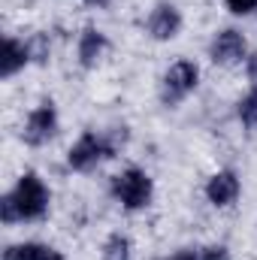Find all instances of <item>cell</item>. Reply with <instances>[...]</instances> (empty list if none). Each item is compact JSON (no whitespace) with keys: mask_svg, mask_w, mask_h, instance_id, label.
Segmentation results:
<instances>
[{"mask_svg":"<svg viewBox=\"0 0 257 260\" xmlns=\"http://www.w3.org/2000/svg\"><path fill=\"white\" fill-rule=\"evenodd\" d=\"M52 209V191L43 182L40 173L27 170L15 179V185L0 197V224L15 227V224H37L49 215Z\"/></svg>","mask_w":257,"mask_h":260,"instance_id":"6da1fadb","label":"cell"},{"mask_svg":"<svg viewBox=\"0 0 257 260\" xmlns=\"http://www.w3.org/2000/svg\"><path fill=\"white\" fill-rule=\"evenodd\" d=\"M130 139V130L109 127V130H82L76 136V142L67 148V167L73 173H94L97 167H103L106 160H112Z\"/></svg>","mask_w":257,"mask_h":260,"instance_id":"7a4b0ae2","label":"cell"},{"mask_svg":"<svg viewBox=\"0 0 257 260\" xmlns=\"http://www.w3.org/2000/svg\"><path fill=\"white\" fill-rule=\"evenodd\" d=\"M109 194L124 212H145L154 203V179L142 167H124L109 179Z\"/></svg>","mask_w":257,"mask_h":260,"instance_id":"3957f363","label":"cell"},{"mask_svg":"<svg viewBox=\"0 0 257 260\" xmlns=\"http://www.w3.org/2000/svg\"><path fill=\"white\" fill-rule=\"evenodd\" d=\"M197 85H200V64L191 61V58H176L173 64L164 70V76H160V91H157L160 103L167 109L182 106L197 91Z\"/></svg>","mask_w":257,"mask_h":260,"instance_id":"277c9868","label":"cell"},{"mask_svg":"<svg viewBox=\"0 0 257 260\" xmlns=\"http://www.w3.org/2000/svg\"><path fill=\"white\" fill-rule=\"evenodd\" d=\"M61 130V115H58V106L55 100H40L27 115H24V124H21V142L30 145V148H43L49 145Z\"/></svg>","mask_w":257,"mask_h":260,"instance_id":"5b68a950","label":"cell"},{"mask_svg":"<svg viewBox=\"0 0 257 260\" xmlns=\"http://www.w3.org/2000/svg\"><path fill=\"white\" fill-rule=\"evenodd\" d=\"M248 40L239 27H221L209 40V61L215 67H236L248 58Z\"/></svg>","mask_w":257,"mask_h":260,"instance_id":"8992f818","label":"cell"},{"mask_svg":"<svg viewBox=\"0 0 257 260\" xmlns=\"http://www.w3.org/2000/svg\"><path fill=\"white\" fill-rule=\"evenodd\" d=\"M182 27H185V15H182V9H179L176 3H170V0L154 3V6L148 9V15H145V34H148V40H154V43H173V40H179Z\"/></svg>","mask_w":257,"mask_h":260,"instance_id":"52a82bcc","label":"cell"},{"mask_svg":"<svg viewBox=\"0 0 257 260\" xmlns=\"http://www.w3.org/2000/svg\"><path fill=\"white\" fill-rule=\"evenodd\" d=\"M203 197L212 209H233L242 197V179L236 170H215L206 185H203Z\"/></svg>","mask_w":257,"mask_h":260,"instance_id":"ba28073f","label":"cell"},{"mask_svg":"<svg viewBox=\"0 0 257 260\" xmlns=\"http://www.w3.org/2000/svg\"><path fill=\"white\" fill-rule=\"evenodd\" d=\"M109 49H112L109 37L100 27H94V24H85L79 30V37H76V61H79L82 70H97L106 61Z\"/></svg>","mask_w":257,"mask_h":260,"instance_id":"9c48e42d","label":"cell"},{"mask_svg":"<svg viewBox=\"0 0 257 260\" xmlns=\"http://www.w3.org/2000/svg\"><path fill=\"white\" fill-rule=\"evenodd\" d=\"M24 67H30V49H27V40H18V37H3V46H0V79H15Z\"/></svg>","mask_w":257,"mask_h":260,"instance_id":"30bf717a","label":"cell"},{"mask_svg":"<svg viewBox=\"0 0 257 260\" xmlns=\"http://www.w3.org/2000/svg\"><path fill=\"white\" fill-rule=\"evenodd\" d=\"M49 251H52V245L37 242V239H27V242H12V245H6L0 260H46Z\"/></svg>","mask_w":257,"mask_h":260,"instance_id":"8fae6325","label":"cell"},{"mask_svg":"<svg viewBox=\"0 0 257 260\" xmlns=\"http://www.w3.org/2000/svg\"><path fill=\"white\" fill-rule=\"evenodd\" d=\"M133 257V242H130L127 233L115 230L103 239V248H100V260H130Z\"/></svg>","mask_w":257,"mask_h":260,"instance_id":"7c38bea8","label":"cell"},{"mask_svg":"<svg viewBox=\"0 0 257 260\" xmlns=\"http://www.w3.org/2000/svg\"><path fill=\"white\" fill-rule=\"evenodd\" d=\"M236 118L245 130H257V85H251L239 100H236Z\"/></svg>","mask_w":257,"mask_h":260,"instance_id":"4fadbf2b","label":"cell"},{"mask_svg":"<svg viewBox=\"0 0 257 260\" xmlns=\"http://www.w3.org/2000/svg\"><path fill=\"white\" fill-rule=\"evenodd\" d=\"M27 49H30V64H40V67L49 64V55H52L49 34H34V37H27Z\"/></svg>","mask_w":257,"mask_h":260,"instance_id":"5bb4252c","label":"cell"},{"mask_svg":"<svg viewBox=\"0 0 257 260\" xmlns=\"http://www.w3.org/2000/svg\"><path fill=\"white\" fill-rule=\"evenodd\" d=\"M224 9L236 18H248L257 15V0H224Z\"/></svg>","mask_w":257,"mask_h":260,"instance_id":"9a60e30c","label":"cell"},{"mask_svg":"<svg viewBox=\"0 0 257 260\" xmlns=\"http://www.w3.org/2000/svg\"><path fill=\"white\" fill-rule=\"evenodd\" d=\"M200 260H233V257H230V248L227 245L212 242V245H203L200 248Z\"/></svg>","mask_w":257,"mask_h":260,"instance_id":"2e32d148","label":"cell"},{"mask_svg":"<svg viewBox=\"0 0 257 260\" xmlns=\"http://www.w3.org/2000/svg\"><path fill=\"white\" fill-rule=\"evenodd\" d=\"M157 260H200V248H179L170 257H157Z\"/></svg>","mask_w":257,"mask_h":260,"instance_id":"e0dca14e","label":"cell"},{"mask_svg":"<svg viewBox=\"0 0 257 260\" xmlns=\"http://www.w3.org/2000/svg\"><path fill=\"white\" fill-rule=\"evenodd\" d=\"M245 76H248L251 85H257V52H251V55L245 58Z\"/></svg>","mask_w":257,"mask_h":260,"instance_id":"ac0fdd59","label":"cell"},{"mask_svg":"<svg viewBox=\"0 0 257 260\" xmlns=\"http://www.w3.org/2000/svg\"><path fill=\"white\" fill-rule=\"evenodd\" d=\"M82 3H85V6H91V9H106L112 0H82Z\"/></svg>","mask_w":257,"mask_h":260,"instance_id":"d6986e66","label":"cell"},{"mask_svg":"<svg viewBox=\"0 0 257 260\" xmlns=\"http://www.w3.org/2000/svg\"><path fill=\"white\" fill-rule=\"evenodd\" d=\"M46 260H67V254L64 251H58V248H52V251H49V257Z\"/></svg>","mask_w":257,"mask_h":260,"instance_id":"ffe728a7","label":"cell"}]
</instances>
